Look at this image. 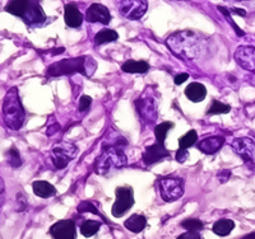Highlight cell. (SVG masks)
Wrapping results in <instances>:
<instances>
[{
  "mask_svg": "<svg viewBox=\"0 0 255 239\" xmlns=\"http://www.w3.org/2000/svg\"><path fill=\"white\" fill-rule=\"evenodd\" d=\"M171 53L182 60H194L206 51L207 38L194 31H180L166 39Z\"/></svg>",
  "mask_w": 255,
  "mask_h": 239,
  "instance_id": "6da1fadb",
  "label": "cell"
},
{
  "mask_svg": "<svg viewBox=\"0 0 255 239\" xmlns=\"http://www.w3.org/2000/svg\"><path fill=\"white\" fill-rule=\"evenodd\" d=\"M7 159H8V163H9V165L12 168H20V165H22V158H20V151H18V149L17 147H10L9 150L7 151Z\"/></svg>",
  "mask_w": 255,
  "mask_h": 239,
  "instance_id": "f1b7e54d",
  "label": "cell"
},
{
  "mask_svg": "<svg viewBox=\"0 0 255 239\" xmlns=\"http://www.w3.org/2000/svg\"><path fill=\"white\" fill-rule=\"evenodd\" d=\"M236 62L242 69L255 74V49L252 46H240L235 51Z\"/></svg>",
  "mask_w": 255,
  "mask_h": 239,
  "instance_id": "4fadbf2b",
  "label": "cell"
},
{
  "mask_svg": "<svg viewBox=\"0 0 255 239\" xmlns=\"http://www.w3.org/2000/svg\"><path fill=\"white\" fill-rule=\"evenodd\" d=\"M50 234L54 239H76V223L74 220H59L51 225Z\"/></svg>",
  "mask_w": 255,
  "mask_h": 239,
  "instance_id": "8fae6325",
  "label": "cell"
},
{
  "mask_svg": "<svg viewBox=\"0 0 255 239\" xmlns=\"http://www.w3.org/2000/svg\"><path fill=\"white\" fill-rule=\"evenodd\" d=\"M232 149L242 158L246 164H254L255 162V143L250 138H236L232 141Z\"/></svg>",
  "mask_w": 255,
  "mask_h": 239,
  "instance_id": "9c48e42d",
  "label": "cell"
},
{
  "mask_svg": "<svg viewBox=\"0 0 255 239\" xmlns=\"http://www.w3.org/2000/svg\"><path fill=\"white\" fill-rule=\"evenodd\" d=\"M64 20L70 28H79L83 23V14L74 3L66 4L64 8Z\"/></svg>",
  "mask_w": 255,
  "mask_h": 239,
  "instance_id": "2e32d148",
  "label": "cell"
},
{
  "mask_svg": "<svg viewBox=\"0 0 255 239\" xmlns=\"http://www.w3.org/2000/svg\"><path fill=\"white\" fill-rule=\"evenodd\" d=\"M91 103H92V98H91V97H88V95H82L79 99V107H78L79 112L87 111V110L90 108Z\"/></svg>",
  "mask_w": 255,
  "mask_h": 239,
  "instance_id": "1f68e13d",
  "label": "cell"
},
{
  "mask_svg": "<svg viewBox=\"0 0 255 239\" xmlns=\"http://www.w3.org/2000/svg\"><path fill=\"white\" fill-rule=\"evenodd\" d=\"M198 140V134H196V130H190L189 132H186L184 136L179 139V149L182 150H186L188 147H193L196 144V141Z\"/></svg>",
  "mask_w": 255,
  "mask_h": 239,
  "instance_id": "4316f807",
  "label": "cell"
},
{
  "mask_svg": "<svg viewBox=\"0 0 255 239\" xmlns=\"http://www.w3.org/2000/svg\"><path fill=\"white\" fill-rule=\"evenodd\" d=\"M5 184H4V180L0 177V207L3 206L4 202H5Z\"/></svg>",
  "mask_w": 255,
  "mask_h": 239,
  "instance_id": "e575fe53",
  "label": "cell"
},
{
  "mask_svg": "<svg viewBox=\"0 0 255 239\" xmlns=\"http://www.w3.org/2000/svg\"><path fill=\"white\" fill-rule=\"evenodd\" d=\"M230 13H235V14H237V16H241V17H245L246 16L245 10L239 9V8H231V10H230Z\"/></svg>",
  "mask_w": 255,
  "mask_h": 239,
  "instance_id": "f35d334b",
  "label": "cell"
},
{
  "mask_svg": "<svg viewBox=\"0 0 255 239\" xmlns=\"http://www.w3.org/2000/svg\"><path fill=\"white\" fill-rule=\"evenodd\" d=\"M165 158H170V151L166 149L165 144H159V143L147 147L142 155L143 163L146 165H152Z\"/></svg>",
  "mask_w": 255,
  "mask_h": 239,
  "instance_id": "7c38bea8",
  "label": "cell"
},
{
  "mask_svg": "<svg viewBox=\"0 0 255 239\" xmlns=\"http://www.w3.org/2000/svg\"><path fill=\"white\" fill-rule=\"evenodd\" d=\"M118 5L121 16L132 20L140 19L148 9V3L144 0H123Z\"/></svg>",
  "mask_w": 255,
  "mask_h": 239,
  "instance_id": "ba28073f",
  "label": "cell"
},
{
  "mask_svg": "<svg viewBox=\"0 0 255 239\" xmlns=\"http://www.w3.org/2000/svg\"><path fill=\"white\" fill-rule=\"evenodd\" d=\"M27 4H28V0H12V1L7 4L5 10H7L8 13L22 18L24 12H26Z\"/></svg>",
  "mask_w": 255,
  "mask_h": 239,
  "instance_id": "603a6c76",
  "label": "cell"
},
{
  "mask_svg": "<svg viewBox=\"0 0 255 239\" xmlns=\"http://www.w3.org/2000/svg\"><path fill=\"white\" fill-rule=\"evenodd\" d=\"M128 164V157L124 149L120 147H102L101 154L96 158L93 169L99 176H106L107 173L116 169H121Z\"/></svg>",
  "mask_w": 255,
  "mask_h": 239,
  "instance_id": "277c9868",
  "label": "cell"
},
{
  "mask_svg": "<svg viewBox=\"0 0 255 239\" xmlns=\"http://www.w3.org/2000/svg\"><path fill=\"white\" fill-rule=\"evenodd\" d=\"M22 19L24 20V23L30 24V26H35V24H42L46 20V16L43 13L42 8H41L39 1L28 0L26 12H24L23 17H22Z\"/></svg>",
  "mask_w": 255,
  "mask_h": 239,
  "instance_id": "5bb4252c",
  "label": "cell"
},
{
  "mask_svg": "<svg viewBox=\"0 0 255 239\" xmlns=\"http://www.w3.org/2000/svg\"><path fill=\"white\" fill-rule=\"evenodd\" d=\"M26 112L20 99L17 87L10 88L4 97L3 120L10 130H20L24 124Z\"/></svg>",
  "mask_w": 255,
  "mask_h": 239,
  "instance_id": "3957f363",
  "label": "cell"
},
{
  "mask_svg": "<svg viewBox=\"0 0 255 239\" xmlns=\"http://www.w3.org/2000/svg\"><path fill=\"white\" fill-rule=\"evenodd\" d=\"M230 111L231 107L229 105H225L219 101H213L212 106L207 111V115H223V113H229Z\"/></svg>",
  "mask_w": 255,
  "mask_h": 239,
  "instance_id": "83f0119b",
  "label": "cell"
},
{
  "mask_svg": "<svg viewBox=\"0 0 255 239\" xmlns=\"http://www.w3.org/2000/svg\"><path fill=\"white\" fill-rule=\"evenodd\" d=\"M119 38L118 32L114 30H101L96 36H95V43L96 45H103V43H109L116 41Z\"/></svg>",
  "mask_w": 255,
  "mask_h": 239,
  "instance_id": "cb8c5ba5",
  "label": "cell"
},
{
  "mask_svg": "<svg viewBox=\"0 0 255 239\" xmlns=\"http://www.w3.org/2000/svg\"><path fill=\"white\" fill-rule=\"evenodd\" d=\"M185 95L189 98V101L198 103L206 98L207 89L202 83H190L185 89Z\"/></svg>",
  "mask_w": 255,
  "mask_h": 239,
  "instance_id": "ac0fdd59",
  "label": "cell"
},
{
  "mask_svg": "<svg viewBox=\"0 0 255 239\" xmlns=\"http://www.w3.org/2000/svg\"><path fill=\"white\" fill-rule=\"evenodd\" d=\"M121 70L130 74H144L149 70V64L144 60H128L121 65Z\"/></svg>",
  "mask_w": 255,
  "mask_h": 239,
  "instance_id": "ffe728a7",
  "label": "cell"
},
{
  "mask_svg": "<svg viewBox=\"0 0 255 239\" xmlns=\"http://www.w3.org/2000/svg\"><path fill=\"white\" fill-rule=\"evenodd\" d=\"M99 226H101V223L98 220H86L80 225V233L87 238H90L98 232Z\"/></svg>",
  "mask_w": 255,
  "mask_h": 239,
  "instance_id": "d4e9b609",
  "label": "cell"
},
{
  "mask_svg": "<svg viewBox=\"0 0 255 239\" xmlns=\"http://www.w3.org/2000/svg\"><path fill=\"white\" fill-rule=\"evenodd\" d=\"M97 69L96 61L88 55L78 56L73 59H64L54 62L47 68L49 76L70 75L74 73H79L84 76H91Z\"/></svg>",
  "mask_w": 255,
  "mask_h": 239,
  "instance_id": "7a4b0ae2",
  "label": "cell"
},
{
  "mask_svg": "<svg viewBox=\"0 0 255 239\" xmlns=\"http://www.w3.org/2000/svg\"><path fill=\"white\" fill-rule=\"evenodd\" d=\"M240 239H255V232L253 233H249V234H246V236L241 237Z\"/></svg>",
  "mask_w": 255,
  "mask_h": 239,
  "instance_id": "ab89813d",
  "label": "cell"
},
{
  "mask_svg": "<svg viewBox=\"0 0 255 239\" xmlns=\"http://www.w3.org/2000/svg\"><path fill=\"white\" fill-rule=\"evenodd\" d=\"M78 155V147L72 143L61 141L51 150V161L57 169H64Z\"/></svg>",
  "mask_w": 255,
  "mask_h": 239,
  "instance_id": "5b68a950",
  "label": "cell"
},
{
  "mask_svg": "<svg viewBox=\"0 0 255 239\" xmlns=\"http://www.w3.org/2000/svg\"><path fill=\"white\" fill-rule=\"evenodd\" d=\"M176 239H202V237H200L199 232H186Z\"/></svg>",
  "mask_w": 255,
  "mask_h": 239,
  "instance_id": "836d02e7",
  "label": "cell"
},
{
  "mask_svg": "<svg viewBox=\"0 0 255 239\" xmlns=\"http://www.w3.org/2000/svg\"><path fill=\"white\" fill-rule=\"evenodd\" d=\"M188 158H189V153L186 150L179 149L177 153H176V161L179 162V163H185V162L188 161Z\"/></svg>",
  "mask_w": 255,
  "mask_h": 239,
  "instance_id": "d6a6232c",
  "label": "cell"
},
{
  "mask_svg": "<svg viewBox=\"0 0 255 239\" xmlns=\"http://www.w3.org/2000/svg\"><path fill=\"white\" fill-rule=\"evenodd\" d=\"M225 144V138L221 135H215V136H209L204 138L198 144V149L203 151L204 154H216L217 151L221 149Z\"/></svg>",
  "mask_w": 255,
  "mask_h": 239,
  "instance_id": "e0dca14e",
  "label": "cell"
},
{
  "mask_svg": "<svg viewBox=\"0 0 255 239\" xmlns=\"http://www.w3.org/2000/svg\"><path fill=\"white\" fill-rule=\"evenodd\" d=\"M235 228V223L231 219H219L213 224V233L219 237L229 236Z\"/></svg>",
  "mask_w": 255,
  "mask_h": 239,
  "instance_id": "7402d4cb",
  "label": "cell"
},
{
  "mask_svg": "<svg viewBox=\"0 0 255 239\" xmlns=\"http://www.w3.org/2000/svg\"><path fill=\"white\" fill-rule=\"evenodd\" d=\"M174 128L173 122H162V124H158L155 128V136H156V143L159 144H165V139L166 135L169 134V131Z\"/></svg>",
  "mask_w": 255,
  "mask_h": 239,
  "instance_id": "484cf974",
  "label": "cell"
},
{
  "mask_svg": "<svg viewBox=\"0 0 255 239\" xmlns=\"http://www.w3.org/2000/svg\"><path fill=\"white\" fill-rule=\"evenodd\" d=\"M116 201L113 205L111 214L115 218H121L124 214L134 205V195H133V188L129 186L118 187L115 190Z\"/></svg>",
  "mask_w": 255,
  "mask_h": 239,
  "instance_id": "52a82bcc",
  "label": "cell"
},
{
  "mask_svg": "<svg viewBox=\"0 0 255 239\" xmlns=\"http://www.w3.org/2000/svg\"><path fill=\"white\" fill-rule=\"evenodd\" d=\"M159 195L166 202L179 200L184 195V180L179 177H165L158 181Z\"/></svg>",
  "mask_w": 255,
  "mask_h": 239,
  "instance_id": "8992f818",
  "label": "cell"
},
{
  "mask_svg": "<svg viewBox=\"0 0 255 239\" xmlns=\"http://www.w3.org/2000/svg\"><path fill=\"white\" fill-rule=\"evenodd\" d=\"M181 226L188 232H199L204 228V224L198 219H185L181 221Z\"/></svg>",
  "mask_w": 255,
  "mask_h": 239,
  "instance_id": "f546056e",
  "label": "cell"
},
{
  "mask_svg": "<svg viewBox=\"0 0 255 239\" xmlns=\"http://www.w3.org/2000/svg\"><path fill=\"white\" fill-rule=\"evenodd\" d=\"M147 225V219L143 215H139V214H134L126 220L124 223V226L126 229L130 230L133 233H139L142 232Z\"/></svg>",
  "mask_w": 255,
  "mask_h": 239,
  "instance_id": "44dd1931",
  "label": "cell"
},
{
  "mask_svg": "<svg viewBox=\"0 0 255 239\" xmlns=\"http://www.w3.org/2000/svg\"><path fill=\"white\" fill-rule=\"evenodd\" d=\"M188 78H189V74H186V73H182V74H179V75L175 76L174 82H175L176 85H180V84H182V83L185 82V80H188Z\"/></svg>",
  "mask_w": 255,
  "mask_h": 239,
  "instance_id": "8d00e7d4",
  "label": "cell"
},
{
  "mask_svg": "<svg viewBox=\"0 0 255 239\" xmlns=\"http://www.w3.org/2000/svg\"><path fill=\"white\" fill-rule=\"evenodd\" d=\"M230 177H231V170H222L218 174V180L221 181V184H226Z\"/></svg>",
  "mask_w": 255,
  "mask_h": 239,
  "instance_id": "d590c367",
  "label": "cell"
},
{
  "mask_svg": "<svg viewBox=\"0 0 255 239\" xmlns=\"http://www.w3.org/2000/svg\"><path fill=\"white\" fill-rule=\"evenodd\" d=\"M137 112L139 113L140 118L143 122L147 125H151L156 122L158 112H157V106L155 99L151 97H142V98L136 101Z\"/></svg>",
  "mask_w": 255,
  "mask_h": 239,
  "instance_id": "30bf717a",
  "label": "cell"
},
{
  "mask_svg": "<svg viewBox=\"0 0 255 239\" xmlns=\"http://www.w3.org/2000/svg\"><path fill=\"white\" fill-rule=\"evenodd\" d=\"M78 211H79V214L92 213V214H95V215L101 216V218L103 219V216L101 215V213L98 211V209H96V206H95L93 202H91V201H82V202L78 205Z\"/></svg>",
  "mask_w": 255,
  "mask_h": 239,
  "instance_id": "4dcf8cb0",
  "label": "cell"
},
{
  "mask_svg": "<svg viewBox=\"0 0 255 239\" xmlns=\"http://www.w3.org/2000/svg\"><path fill=\"white\" fill-rule=\"evenodd\" d=\"M86 20L91 22V23L98 22L101 24H109L110 20H111V14H110L109 9L106 7H103L102 4L93 3L87 9Z\"/></svg>",
  "mask_w": 255,
  "mask_h": 239,
  "instance_id": "9a60e30c",
  "label": "cell"
},
{
  "mask_svg": "<svg viewBox=\"0 0 255 239\" xmlns=\"http://www.w3.org/2000/svg\"><path fill=\"white\" fill-rule=\"evenodd\" d=\"M58 130H60L59 124H54L53 126H50V128L47 129L46 134L49 135V136H51V135H54V134H55V132H58Z\"/></svg>",
  "mask_w": 255,
  "mask_h": 239,
  "instance_id": "74e56055",
  "label": "cell"
},
{
  "mask_svg": "<svg viewBox=\"0 0 255 239\" xmlns=\"http://www.w3.org/2000/svg\"><path fill=\"white\" fill-rule=\"evenodd\" d=\"M32 188L35 195H37L41 199H49V197H53L57 193V188L51 184L46 182V181H36V182H33Z\"/></svg>",
  "mask_w": 255,
  "mask_h": 239,
  "instance_id": "d6986e66",
  "label": "cell"
}]
</instances>
